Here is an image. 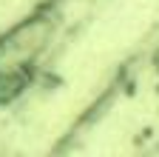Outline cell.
Instances as JSON below:
<instances>
[{"mask_svg":"<svg viewBox=\"0 0 159 157\" xmlns=\"http://www.w3.org/2000/svg\"><path fill=\"white\" fill-rule=\"evenodd\" d=\"M153 66H156V71H159V49L153 52Z\"/></svg>","mask_w":159,"mask_h":157,"instance_id":"cell-1","label":"cell"}]
</instances>
